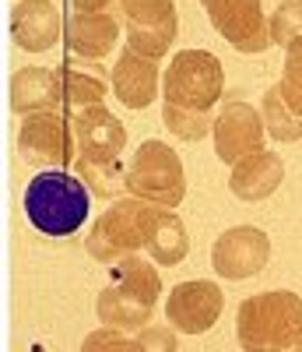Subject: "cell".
Here are the masks:
<instances>
[{
	"label": "cell",
	"mask_w": 302,
	"mask_h": 352,
	"mask_svg": "<svg viewBox=\"0 0 302 352\" xmlns=\"http://www.w3.org/2000/svg\"><path fill=\"white\" fill-rule=\"evenodd\" d=\"M292 352H302V345H299V349H292Z\"/></svg>",
	"instance_id": "cell-29"
},
{
	"label": "cell",
	"mask_w": 302,
	"mask_h": 352,
	"mask_svg": "<svg viewBox=\"0 0 302 352\" xmlns=\"http://www.w3.org/2000/svg\"><path fill=\"white\" fill-rule=\"evenodd\" d=\"M278 88H281L285 102L295 113H302V39H295V43L285 46V67H281Z\"/></svg>",
	"instance_id": "cell-25"
},
{
	"label": "cell",
	"mask_w": 302,
	"mask_h": 352,
	"mask_svg": "<svg viewBox=\"0 0 302 352\" xmlns=\"http://www.w3.org/2000/svg\"><path fill=\"white\" fill-rule=\"evenodd\" d=\"M113 0H67L71 11H81V14H92V11H106Z\"/></svg>",
	"instance_id": "cell-28"
},
{
	"label": "cell",
	"mask_w": 302,
	"mask_h": 352,
	"mask_svg": "<svg viewBox=\"0 0 302 352\" xmlns=\"http://www.w3.org/2000/svg\"><path fill=\"white\" fill-rule=\"evenodd\" d=\"M159 215H162V204H151V201H141L130 194L113 201L92 222V229H88V240H84L88 257L109 268V264L124 261L130 254H148Z\"/></svg>",
	"instance_id": "cell-4"
},
{
	"label": "cell",
	"mask_w": 302,
	"mask_h": 352,
	"mask_svg": "<svg viewBox=\"0 0 302 352\" xmlns=\"http://www.w3.org/2000/svg\"><path fill=\"white\" fill-rule=\"evenodd\" d=\"M187 254H190V236H187L183 219L176 215V208H162L148 243V257L155 264H165V268H176V264L187 261Z\"/></svg>",
	"instance_id": "cell-20"
},
{
	"label": "cell",
	"mask_w": 302,
	"mask_h": 352,
	"mask_svg": "<svg viewBox=\"0 0 302 352\" xmlns=\"http://www.w3.org/2000/svg\"><path fill=\"white\" fill-rule=\"evenodd\" d=\"M222 92H225V71L215 53H207V50L172 53V64L162 74V102L165 106L211 113L222 102Z\"/></svg>",
	"instance_id": "cell-5"
},
{
	"label": "cell",
	"mask_w": 302,
	"mask_h": 352,
	"mask_svg": "<svg viewBox=\"0 0 302 352\" xmlns=\"http://www.w3.org/2000/svg\"><path fill=\"white\" fill-rule=\"evenodd\" d=\"M124 32V21L109 11H67L64 21V46L71 56H81V60H102L116 50V39Z\"/></svg>",
	"instance_id": "cell-16"
},
{
	"label": "cell",
	"mask_w": 302,
	"mask_h": 352,
	"mask_svg": "<svg viewBox=\"0 0 302 352\" xmlns=\"http://www.w3.org/2000/svg\"><path fill=\"white\" fill-rule=\"evenodd\" d=\"M162 124L179 141H200L215 131V113H194V109H179V106L162 102Z\"/></svg>",
	"instance_id": "cell-23"
},
{
	"label": "cell",
	"mask_w": 302,
	"mask_h": 352,
	"mask_svg": "<svg viewBox=\"0 0 302 352\" xmlns=\"http://www.w3.org/2000/svg\"><path fill=\"white\" fill-rule=\"evenodd\" d=\"M60 88H64V109H84V106H102L106 96H113V81H106L102 67L95 60H81L71 56L56 67Z\"/></svg>",
	"instance_id": "cell-19"
},
{
	"label": "cell",
	"mask_w": 302,
	"mask_h": 352,
	"mask_svg": "<svg viewBox=\"0 0 302 352\" xmlns=\"http://www.w3.org/2000/svg\"><path fill=\"white\" fill-rule=\"evenodd\" d=\"M8 92H11V109L18 116L64 109V88H60V74L53 67H21V71H14Z\"/></svg>",
	"instance_id": "cell-18"
},
{
	"label": "cell",
	"mask_w": 302,
	"mask_h": 352,
	"mask_svg": "<svg viewBox=\"0 0 302 352\" xmlns=\"http://www.w3.org/2000/svg\"><path fill=\"white\" fill-rule=\"evenodd\" d=\"M225 310V292L218 282L207 278H190L172 285L169 300H165V317L179 335H204L218 324V317Z\"/></svg>",
	"instance_id": "cell-11"
},
{
	"label": "cell",
	"mask_w": 302,
	"mask_h": 352,
	"mask_svg": "<svg viewBox=\"0 0 302 352\" xmlns=\"http://www.w3.org/2000/svg\"><path fill=\"white\" fill-rule=\"evenodd\" d=\"M18 155L43 169H67L78 162V144L74 131L67 120V109H49V113H32L25 116L18 127Z\"/></svg>",
	"instance_id": "cell-7"
},
{
	"label": "cell",
	"mask_w": 302,
	"mask_h": 352,
	"mask_svg": "<svg viewBox=\"0 0 302 352\" xmlns=\"http://www.w3.org/2000/svg\"><path fill=\"white\" fill-rule=\"evenodd\" d=\"M74 173L88 184L95 197H106V201H119V194L127 190V169L124 162H88V159H78L74 162Z\"/></svg>",
	"instance_id": "cell-22"
},
{
	"label": "cell",
	"mask_w": 302,
	"mask_h": 352,
	"mask_svg": "<svg viewBox=\"0 0 302 352\" xmlns=\"http://www.w3.org/2000/svg\"><path fill=\"white\" fill-rule=\"evenodd\" d=\"M285 180V159L275 152V148H260L246 159H239L229 173V190L246 201V204H257V201H267Z\"/></svg>",
	"instance_id": "cell-17"
},
{
	"label": "cell",
	"mask_w": 302,
	"mask_h": 352,
	"mask_svg": "<svg viewBox=\"0 0 302 352\" xmlns=\"http://www.w3.org/2000/svg\"><path fill=\"white\" fill-rule=\"evenodd\" d=\"M267 28H270V43L275 46H288L302 39V0H281L275 14L267 18Z\"/></svg>",
	"instance_id": "cell-24"
},
{
	"label": "cell",
	"mask_w": 302,
	"mask_h": 352,
	"mask_svg": "<svg viewBox=\"0 0 302 352\" xmlns=\"http://www.w3.org/2000/svg\"><path fill=\"white\" fill-rule=\"evenodd\" d=\"M92 190L78 173L67 169H43L28 180L21 194V212L39 236L46 240H67L84 229L92 212Z\"/></svg>",
	"instance_id": "cell-1"
},
{
	"label": "cell",
	"mask_w": 302,
	"mask_h": 352,
	"mask_svg": "<svg viewBox=\"0 0 302 352\" xmlns=\"http://www.w3.org/2000/svg\"><path fill=\"white\" fill-rule=\"evenodd\" d=\"M109 285L99 292L95 300V317L106 328L116 331H141L148 320L155 317L159 296H162V275L151 261L141 254H130L124 261L109 264Z\"/></svg>",
	"instance_id": "cell-2"
},
{
	"label": "cell",
	"mask_w": 302,
	"mask_h": 352,
	"mask_svg": "<svg viewBox=\"0 0 302 352\" xmlns=\"http://www.w3.org/2000/svg\"><path fill=\"white\" fill-rule=\"evenodd\" d=\"M270 261V236L260 226H232L211 247V268L229 282L253 278Z\"/></svg>",
	"instance_id": "cell-10"
},
{
	"label": "cell",
	"mask_w": 302,
	"mask_h": 352,
	"mask_svg": "<svg viewBox=\"0 0 302 352\" xmlns=\"http://www.w3.org/2000/svg\"><path fill=\"white\" fill-rule=\"evenodd\" d=\"M127 194L162 204V208H176L187 197V169L183 159L172 144L148 138L141 141L130 162H127Z\"/></svg>",
	"instance_id": "cell-6"
},
{
	"label": "cell",
	"mask_w": 302,
	"mask_h": 352,
	"mask_svg": "<svg viewBox=\"0 0 302 352\" xmlns=\"http://www.w3.org/2000/svg\"><path fill=\"white\" fill-rule=\"evenodd\" d=\"M260 116H264L267 134L275 138V141L292 144V141L302 138V113H295V109L285 102V96H281L278 85H270L267 92H264V99H260Z\"/></svg>",
	"instance_id": "cell-21"
},
{
	"label": "cell",
	"mask_w": 302,
	"mask_h": 352,
	"mask_svg": "<svg viewBox=\"0 0 302 352\" xmlns=\"http://www.w3.org/2000/svg\"><path fill=\"white\" fill-rule=\"evenodd\" d=\"M74 144H78V159L88 162H116L127 148V127L124 120H116V113L106 106H84L67 113Z\"/></svg>",
	"instance_id": "cell-13"
},
{
	"label": "cell",
	"mask_w": 302,
	"mask_h": 352,
	"mask_svg": "<svg viewBox=\"0 0 302 352\" xmlns=\"http://www.w3.org/2000/svg\"><path fill=\"white\" fill-rule=\"evenodd\" d=\"M264 116L250 106V102H225L215 113V131H211V141H215V155L225 166H235L239 159H246L253 152L264 148Z\"/></svg>",
	"instance_id": "cell-12"
},
{
	"label": "cell",
	"mask_w": 302,
	"mask_h": 352,
	"mask_svg": "<svg viewBox=\"0 0 302 352\" xmlns=\"http://www.w3.org/2000/svg\"><path fill=\"white\" fill-rule=\"evenodd\" d=\"M179 331L172 324H148L134 331V352H179Z\"/></svg>",
	"instance_id": "cell-26"
},
{
	"label": "cell",
	"mask_w": 302,
	"mask_h": 352,
	"mask_svg": "<svg viewBox=\"0 0 302 352\" xmlns=\"http://www.w3.org/2000/svg\"><path fill=\"white\" fill-rule=\"evenodd\" d=\"M235 338L243 352H292L302 345V296L270 289L235 310Z\"/></svg>",
	"instance_id": "cell-3"
},
{
	"label": "cell",
	"mask_w": 302,
	"mask_h": 352,
	"mask_svg": "<svg viewBox=\"0 0 302 352\" xmlns=\"http://www.w3.org/2000/svg\"><path fill=\"white\" fill-rule=\"evenodd\" d=\"M64 21L53 0H18L11 8V39L25 53H46L64 36Z\"/></svg>",
	"instance_id": "cell-15"
},
{
	"label": "cell",
	"mask_w": 302,
	"mask_h": 352,
	"mask_svg": "<svg viewBox=\"0 0 302 352\" xmlns=\"http://www.w3.org/2000/svg\"><path fill=\"white\" fill-rule=\"evenodd\" d=\"M81 352H134V338H127V331H116V328L102 324V328L84 335Z\"/></svg>",
	"instance_id": "cell-27"
},
{
	"label": "cell",
	"mask_w": 302,
	"mask_h": 352,
	"mask_svg": "<svg viewBox=\"0 0 302 352\" xmlns=\"http://www.w3.org/2000/svg\"><path fill=\"white\" fill-rule=\"evenodd\" d=\"M119 21H124V39L141 56L162 60L172 50V39L179 32L176 0H116Z\"/></svg>",
	"instance_id": "cell-8"
},
{
	"label": "cell",
	"mask_w": 302,
	"mask_h": 352,
	"mask_svg": "<svg viewBox=\"0 0 302 352\" xmlns=\"http://www.w3.org/2000/svg\"><path fill=\"white\" fill-rule=\"evenodd\" d=\"M215 32L239 53H264L270 43V28L260 0H200Z\"/></svg>",
	"instance_id": "cell-9"
},
{
	"label": "cell",
	"mask_w": 302,
	"mask_h": 352,
	"mask_svg": "<svg viewBox=\"0 0 302 352\" xmlns=\"http://www.w3.org/2000/svg\"><path fill=\"white\" fill-rule=\"evenodd\" d=\"M113 96L124 102L127 109H148L155 102V96H162V74H159V60L141 56L137 50L124 46L116 53L113 64Z\"/></svg>",
	"instance_id": "cell-14"
}]
</instances>
